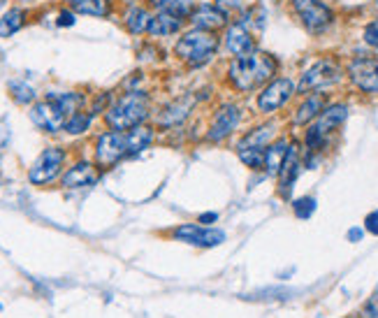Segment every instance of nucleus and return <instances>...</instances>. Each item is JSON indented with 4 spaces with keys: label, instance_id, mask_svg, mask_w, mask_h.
<instances>
[{
    "label": "nucleus",
    "instance_id": "nucleus-8",
    "mask_svg": "<svg viewBox=\"0 0 378 318\" xmlns=\"http://www.w3.org/2000/svg\"><path fill=\"white\" fill-rule=\"evenodd\" d=\"M295 14L300 17L302 26L307 28L311 35H321L334 24V12L330 5L323 0H290Z\"/></svg>",
    "mask_w": 378,
    "mask_h": 318
},
{
    "label": "nucleus",
    "instance_id": "nucleus-15",
    "mask_svg": "<svg viewBox=\"0 0 378 318\" xmlns=\"http://www.w3.org/2000/svg\"><path fill=\"white\" fill-rule=\"evenodd\" d=\"M191 21L195 28L202 31H221L223 26H228V14H225L218 5H200L198 10H193Z\"/></svg>",
    "mask_w": 378,
    "mask_h": 318
},
{
    "label": "nucleus",
    "instance_id": "nucleus-23",
    "mask_svg": "<svg viewBox=\"0 0 378 318\" xmlns=\"http://www.w3.org/2000/svg\"><path fill=\"white\" fill-rule=\"evenodd\" d=\"M149 24H151V14L147 7H140V5H133L130 10L126 12V28L133 35H142L149 31Z\"/></svg>",
    "mask_w": 378,
    "mask_h": 318
},
{
    "label": "nucleus",
    "instance_id": "nucleus-10",
    "mask_svg": "<svg viewBox=\"0 0 378 318\" xmlns=\"http://www.w3.org/2000/svg\"><path fill=\"white\" fill-rule=\"evenodd\" d=\"M346 72L355 89L362 93H378V56H355Z\"/></svg>",
    "mask_w": 378,
    "mask_h": 318
},
{
    "label": "nucleus",
    "instance_id": "nucleus-26",
    "mask_svg": "<svg viewBox=\"0 0 378 318\" xmlns=\"http://www.w3.org/2000/svg\"><path fill=\"white\" fill-rule=\"evenodd\" d=\"M151 3H154L161 12H170L174 17H181V19H186L193 14L191 0H151Z\"/></svg>",
    "mask_w": 378,
    "mask_h": 318
},
{
    "label": "nucleus",
    "instance_id": "nucleus-9",
    "mask_svg": "<svg viewBox=\"0 0 378 318\" xmlns=\"http://www.w3.org/2000/svg\"><path fill=\"white\" fill-rule=\"evenodd\" d=\"M272 140H274V126L272 124L260 126L256 130H251V133H246L237 144V154H239V158H242V163H246L249 168H258V165H263L265 151L272 144Z\"/></svg>",
    "mask_w": 378,
    "mask_h": 318
},
{
    "label": "nucleus",
    "instance_id": "nucleus-33",
    "mask_svg": "<svg viewBox=\"0 0 378 318\" xmlns=\"http://www.w3.org/2000/svg\"><path fill=\"white\" fill-rule=\"evenodd\" d=\"M58 26H75V14L61 12V14H58Z\"/></svg>",
    "mask_w": 378,
    "mask_h": 318
},
{
    "label": "nucleus",
    "instance_id": "nucleus-19",
    "mask_svg": "<svg viewBox=\"0 0 378 318\" xmlns=\"http://www.w3.org/2000/svg\"><path fill=\"white\" fill-rule=\"evenodd\" d=\"M327 107V98H325V93H311V96L304 100V103L297 107V112H295V117L293 121L297 126H309L311 121H316L318 117H321V112Z\"/></svg>",
    "mask_w": 378,
    "mask_h": 318
},
{
    "label": "nucleus",
    "instance_id": "nucleus-31",
    "mask_svg": "<svg viewBox=\"0 0 378 318\" xmlns=\"http://www.w3.org/2000/svg\"><path fill=\"white\" fill-rule=\"evenodd\" d=\"M365 230L367 233H372L378 237V209H374L372 214H367V219H365Z\"/></svg>",
    "mask_w": 378,
    "mask_h": 318
},
{
    "label": "nucleus",
    "instance_id": "nucleus-37",
    "mask_svg": "<svg viewBox=\"0 0 378 318\" xmlns=\"http://www.w3.org/2000/svg\"><path fill=\"white\" fill-rule=\"evenodd\" d=\"M5 61V54H3V49H0V63H3Z\"/></svg>",
    "mask_w": 378,
    "mask_h": 318
},
{
    "label": "nucleus",
    "instance_id": "nucleus-14",
    "mask_svg": "<svg viewBox=\"0 0 378 318\" xmlns=\"http://www.w3.org/2000/svg\"><path fill=\"white\" fill-rule=\"evenodd\" d=\"M242 121V110H239L237 105H223L221 110H218L214 114V121H212V128H209V133H207V140L209 142H221L225 140L232 130L237 128V124Z\"/></svg>",
    "mask_w": 378,
    "mask_h": 318
},
{
    "label": "nucleus",
    "instance_id": "nucleus-20",
    "mask_svg": "<svg viewBox=\"0 0 378 318\" xmlns=\"http://www.w3.org/2000/svg\"><path fill=\"white\" fill-rule=\"evenodd\" d=\"M290 147H293V142H288V140H279L267 147L265 158H263V168L267 175H279L283 163H286V158L290 154Z\"/></svg>",
    "mask_w": 378,
    "mask_h": 318
},
{
    "label": "nucleus",
    "instance_id": "nucleus-24",
    "mask_svg": "<svg viewBox=\"0 0 378 318\" xmlns=\"http://www.w3.org/2000/svg\"><path fill=\"white\" fill-rule=\"evenodd\" d=\"M26 24V12L21 7H12L0 19V38H12L14 33L21 31Z\"/></svg>",
    "mask_w": 378,
    "mask_h": 318
},
{
    "label": "nucleus",
    "instance_id": "nucleus-27",
    "mask_svg": "<svg viewBox=\"0 0 378 318\" xmlns=\"http://www.w3.org/2000/svg\"><path fill=\"white\" fill-rule=\"evenodd\" d=\"M91 119H93V114H89V112L72 114V117L68 119V124H65V130H68L70 135H82V133H86V130H89Z\"/></svg>",
    "mask_w": 378,
    "mask_h": 318
},
{
    "label": "nucleus",
    "instance_id": "nucleus-12",
    "mask_svg": "<svg viewBox=\"0 0 378 318\" xmlns=\"http://www.w3.org/2000/svg\"><path fill=\"white\" fill-rule=\"evenodd\" d=\"M63 163H65V151L58 149V147H49V149L42 151V154L38 156V161L33 163L31 172H28V179H31V184L45 186L58 177Z\"/></svg>",
    "mask_w": 378,
    "mask_h": 318
},
{
    "label": "nucleus",
    "instance_id": "nucleus-39",
    "mask_svg": "<svg viewBox=\"0 0 378 318\" xmlns=\"http://www.w3.org/2000/svg\"><path fill=\"white\" fill-rule=\"evenodd\" d=\"M372 318H378V314H376V316H372Z\"/></svg>",
    "mask_w": 378,
    "mask_h": 318
},
{
    "label": "nucleus",
    "instance_id": "nucleus-32",
    "mask_svg": "<svg viewBox=\"0 0 378 318\" xmlns=\"http://www.w3.org/2000/svg\"><path fill=\"white\" fill-rule=\"evenodd\" d=\"M365 314H367V318H372V316H376V314H378V291L372 295V300L367 302Z\"/></svg>",
    "mask_w": 378,
    "mask_h": 318
},
{
    "label": "nucleus",
    "instance_id": "nucleus-28",
    "mask_svg": "<svg viewBox=\"0 0 378 318\" xmlns=\"http://www.w3.org/2000/svg\"><path fill=\"white\" fill-rule=\"evenodd\" d=\"M316 207H318V202H316V198H311V195H304V198H297L293 202V212L297 219H302V221L311 219L316 212Z\"/></svg>",
    "mask_w": 378,
    "mask_h": 318
},
{
    "label": "nucleus",
    "instance_id": "nucleus-25",
    "mask_svg": "<svg viewBox=\"0 0 378 318\" xmlns=\"http://www.w3.org/2000/svg\"><path fill=\"white\" fill-rule=\"evenodd\" d=\"M68 5L79 14H89V17H107L109 14V0H68Z\"/></svg>",
    "mask_w": 378,
    "mask_h": 318
},
{
    "label": "nucleus",
    "instance_id": "nucleus-38",
    "mask_svg": "<svg viewBox=\"0 0 378 318\" xmlns=\"http://www.w3.org/2000/svg\"><path fill=\"white\" fill-rule=\"evenodd\" d=\"M3 3H5V0H0V7H3Z\"/></svg>",
    "mask_w": 378,
    "mask_h": 318
},
{
    "label": "nucleus",
    "instance_id": "nucleus-36",
    "mask_svg": "<svg viewBox=\"0 0 378 318\" xmlns=\"http://www.w3.org/2000/svg\"><path fill=\"white\" fill-rule=\"evenodd\" d=\"M7 140H10V130L5 128V124H0V147H5Z\"/></svg>",
    "mask_w": 378,
    "mask_h": 318
},
{
    "label": "nucleus",
    "instance_id": "nucleus-29",
    "mask_svg": "<svg viewBox=\"0 0 378 318\" xmlns=\"http://www.w3.org/2000/svg\"><path fill=\"white\" fill-rule=\"evenodd\" d=\"M10 93L19 105H28L35 100V89L26 82H10Z\"/></svg>",
    "mask_w": 378,
    "mask_h": 318
},
{
    "label": "nucleus",
    "instance_id": "nucleus-18",
    "mask_svg": "<svg viewBox=\"0 0 378 318\" xmlns=\"http://www.w3.org/2000/svg\"><path fill=\"white\" fill-rule=\"evenodd\" d=\"M98 182V172L91 163H77L63 175V186L65 189H86Z\"/></svg>",
    "mask_w": 378,
    "mask_h": 318
},
{
    "label": "nucleus",
    "instance_id": "nucleus-13",
    "mask_svg": "<svg viewBox=\"0 0 378 318\" xmlns=\"http://www.w3.org/2000/svg\"><path fill=\"white\" fill-rule=\"evenodd\" d=\"M174 237L179 242H186V244H193V247H202V249H212L218 247V244L225 242V233L218 228H207L202 223H188V226H181L174 230Z\"/></svg>",
    "mask_w": 378,
    "mask_h": 318
},
{
    "label": "nucleus",
    "instance_id": "nucleus-21",
    "mask_svg": "<svg viewBox=\"0 0 378 318\" xmlns=\"http://www.w3.org/2000/svg\"><path fill=\"white\" fill-rule=\"evenodd\" d=\"M181 26H184V19L181 17H174L170 12H158L156 17H151L147 33L151 38H170V35L179 33Z\"/></svg>",
    "mask_w": 378,
    "mask_h": 318
},
{
    "label": "nucleus",
    "instance_id": "nucleus-22",
    "mask_svg": "<svg viewBox=\"0 0 378 318\" xmlns=\"http://www.w3.org/2000/svg\"><path fill=\"white\" fill-rule=\"evenodd\" d=\"M193 98H181L177 103L167 105L165 110L161 112V117H158V124L161 126H179L181 121H184L188 114L193 110Z\"/></svg>",
    "mask_w": 378,
    "mask_h": 318
},
{
    "label": "nucleus",
    "instance_id": "nucleus-2",
    "mask_svg": "<svg viewBox=\"0 0 378 318\" xmlns=\"http://www.w3.org/2000/svg\"><path fill=\"white\" fill-rule=\"evenodd\" d=\"M276 63L274 56L263 54V52H251L244 56H237L230 65V79L235 84L237 91L249 93L258 86H263L267 82H272V77L276 75Z\"/></svg>",
    "mask_w": 378,
    "mask_h": 318
},
{
    "label": "nucleus",
    "instance_id": "nucleus-16",
    "mask_svg": "<svg viewBox=\"0 0 378 318\" xmlns=\"http://www.w3.org/2000/svg\"><path fill=\"white\" fill-rule=\"evenodd\" d=\"M225 47H228L230 54L244 56L256 49V40H253V35L249 33V28L244 24H235L228 28V33H225Z\"/></svg>",
    "mask_w": 378,
    "mask_h": 318
},
{
    "label": "nucleus",
    "instance_id": "nucleus-3",
    "mask_svg": "<svg viewBox=\"0 0 378 318\" xmlns=\"http://www.w3.org/2000/svg\"><path fill=\"white\" fill-rule=\"evenodd\" d=\"M82 103L84 98L79 93H49L42 103L33 105L31 119L35 126L47 130V133H58L65 128L72 114L79 112Z\"/></svg>",
    "mask_w": 378,
    "mask_h": 318
},
{
    "label": "nucleus",
    "instance_id": "nucleus-4",
    "mask_svg": "<svg viewBox=\"0 0 378 318\" xmlns=\"http://www.w3.org/2000/svg\"><path fill=\"white\" fill-rule=\"evenodd\" d=\"M149 117V96L144 91H128L109 107L105 121L114 130H130L142 126V121Z\"/></svg>",
    "mask_w": 378,
    "mask_h": 318
},
{
    "label": "nucleus",
    "instance_id": "nucleus-17",
    "mask_svg": "<svg viewBox=\"0 0 378 318\" xmlns=\"http://www.w3.org/2000/svg\"><path fill=\"white\" fill-rule=\"evenodd\" d=\"M302 172V163H300V156H297V144L290 147V154L286 158V163H283V168L279 172V186H281V195L283 198H290V193H293V186L297 182V177H300Z\"/></svg>",
    "mask_w": 378,
    "mask_h": 318
},
{
    "label": "nucleus",
    "instance_id": "nucleus-30",
    "mask_svg": "<svg viewBox=\"0 0 378 318\" xmlns=\"http://www.w3.org/2000/svg\"><path fill=\"white\" fill-rule=\"evenodd\" d=\"M362 40H365L369 47L378 49V19L369 21V24L365 26V33H362Z\"/></svg>",
    "mask_w": 378,
    "mask_h": 318
},
{
    "label": "nucleus",
    "instance_id": "nucleus-11",
    "mask_svg": "<svg viewBox=\"0 0 378 318\" xmlns=\"http://www.w3.org/2000/svg\"><path fill=\"white\" fill-rule=\"evenodd\" d=\"M295 91H297V84L293 79L288 77L272 79L263 89V93L258 96V110L263 114H272L276 110H281V107L295 96Z\"/></svg>",
    "mask_w": 378,
    "mask_h": 318
},
{
    "label": "nucleus",
    "instance_id": "nucleus-5",
    "mask_svg": "<svg viewBox=\"0 0 378 318\" xmlns=\"http://www.w3.org/2000/svg\"><path fill=\"white\" fill-rule=\"evenodd\" d=\"M174 52L181 61H186L193 68H200V65L209 63L218 52V38L212 31H202V28H195V31L186 33L177 45H174Z\"/></svg>",
    "mask_w": 378,
    "mask_h": 318
},
{
    "label": "nucleus",
    "instance_id": "nucleus-7",
    "mask_svg": "<svg viewBox=\"0 0 378 318\" xmlns=\"http://www.w3.org/2000/svg\"><path fill=\"white\" fill-rule=\"evenodd\" d=\"M341 77H344V68H341V63L337 59H321L302 75L300 84H297V91L300 93L323 91L327 86L337 84Z\"/></svg>",
    "mask_w": 378,
    "mask_h": 318
},
{
    "label": "nucleus",
    "instance_id": "nucleus-35",
    "mask_svg": "<svg viewBox=\"0 0 378 318\" xmlns=\"http://www.w3.org/2000/svg\"><path fill=\"white\" fill-rule=\"evenodd\" d=\"M218 221V214L216 212H207V214H202L198 223H202V226H207V223H216Z\"/></svg>",
    "mask_w": 378,
    "mask_h": 318
},
{
    "label": "nucleus",
    "instance_id": "nucleus-6",
    "mask_svg": "<svg viewBox=\"0 0 378 318\" xmlns=\"http://www.w3.org/2000/svg\"><path fill=\"white\" fill-rule=\"evenodd\" d=\"M346 119H348V105H344V103L327 105L321 112V117L309 126L307 135H304V144H307L309 154L321 151L327 144V135H330L332 130H337Z\"/></svg>",
    "mask_w": 378,
    "mask_h": 318
},
{
    "label": "nucleus",
    "instance_id": "nucleus-1",
    "mask_svg": "<svg viewBox=\"0 0 378 318\" xmlns=\"http://www.w3.org/2000/svg\"><path fill=\"white\" fill-rule=\"evenodd\" d=\"M154 142V130L147 126H135L130 130H112L98 137L96 144V161L103 168H112L128 156L142 154Z\"/></svg>",
    "mask_w": 378,
    "mask_h": 318
},
{
    "label": "nucleus",
    "instance_id": "nucleus-34",
    "mask_svg": "<svg viewBox=\"0 0 378 318\" xmlns=\"http://www.w3.org/2000/svg\"><path fill=\"white\" fill-rule=\"evenodd\" d=\"M346 237H348V242H360L362 237H365V230H362V228H351Z\"/></svg>",
    "mask_w": 378,
    "mask_h": 318
}]
</instances>
